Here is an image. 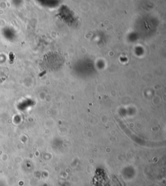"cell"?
<instances>
[{
  "label": "cell",
  "instance_id": "cell-1",
  "mask_svg": "<svg viewBox=\"0 0 166 186\" xmlns=\"http://www.w3.org/2000/svg\"><path fill=\"white\" fill-rule=\"evenodd\" d=\"M64 63L65 58L60 52H50L44 55L40 63V68L45 72H54L60 70Z\"/></svg>",
  "mask_w": 166,
  "mask_h": 186
},
{
  "label": "cell",
  "instance_id": "cell-2",
  "mask_svg": "<svg viewBox=\"0 0 166 186\" xmlns=\"http://www.w3.org/2000/svg\"><path fill=\"white\" fill-rule=\"evenodd\" d=\"M59 15L70 25L75 24V22H77V18L75 14H73V11L68 7H62L60 8Z\"/></svg>",
  "mask_w": 166,
  "mask_h": 186
}]
</instances>
